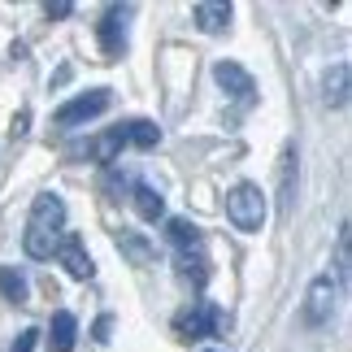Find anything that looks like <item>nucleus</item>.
I'll list each match as a JSON object with an SVG mask.
<instances>
[{"mask_svg": "<svg viewBox=\"0 0 352 352\" xmlns=\"http://www.w3.org/2000/svg\"><path fill=\"white\" fill-rule=\"evenodd\" d=\"M226 218H231L239 231L256 235L265 226V196L256 183H235L231 192H226Z\"/></svg>", "mask_w": 352, "mask_h": 352, "instance_id": "obj_1", "label": "nucleus"}, {"mask_svg": "<svg viewBox=\"0 0 352 352\" xmlns=\"http://www.w3.org/2000/svg\"><path fill=\"white\" fill-rule=\"evenodd\" d=\"M222 327H226L222 309L209 305V300H196L192 309H183V314L174 318V331H179L183 340H213V335H222Z\"/></svg>", "mask_w": 352, "mask_h": 352, "instance_id": "obj_2", "label": "nucleus"}, {"mask_svg": "<svg viewBox=\"0 0 352 352\" xmlns=\"http://www.w3.org/2000/svg\"><path fill=\"white\" fill-rule=\"evenodd\" d=\"M113 104V96H109V87H91V91H83V96H74V100H65L57 113H52V122L57 126H83V122H91V118H100L104 109Z\"/></svg>", "mask_w": 352, "mask_h": 352, "instance_id": "obj_3", "label": "nucleus"}, {"mask_svg": "<svg viewBox=\"0 0 352 352\" xmlns=\"http://www.w3.org/2000/svg\"><path fill=\"white\" fill-rule=\"evenodd\" d=\"M126 18H131V9H122V5H109V9L100 13L96 35H100V52H104L109 61L126 52Z\"/></svg>", "mask_w": 352, "mask_h": 352, "instance_id": "obj_4", "label": "nucleus"}, {"mask_svg": "<svg viewBox=\"0 0 352 352\" xmlns=\"http://www.w3.org/2000/svg\"><path fill=\"white\" fill-rule=\"evenodd\" d=\"M331 309H335V283H331V274H318L309 283V296H305V327L331 322Z\"/></svg>", "mask_w": 352, "mask_h": 352, "instance_id": "obj_5", "label": "nucleus"}, {"mask_svg": "<svg viewBox=\"0 0 352 352\" xmlns=\"http://www.w3.org/2000/svg\"><path fill=\"white\" fill-rule=\"evenodd\" d=\"M57 261L65 265V274L78 278V283H87L91 274H96V261L87 256V248H83V239H78V235H61L57 239Z\"/></svg>", "mask_w": 352, "mask_h": 352, "instance_id": "obj_6", "label": "nucleus"}, {"mask_svg": "<svg viewBox=\"0 0 352 352\" xmlns=\"http://www.w3.org/2000/svg\"><path fill=\"white\" fill-rule=\"evenodd\" d=\"M213 78L226 87V96H235L239 104H252L256 100V83H252V74L243 70V65H235V61H218L213 65Z\"/></svg>", "mask_w": 352, "mask_h": 352, "instance_id": "obj_7", "label": "nucleus"}, {"mask_svg": "<svg viewBox=\"0 0 352 352\" xmlns=\"http://www.w3.org/2000/svg\"><path fill=\"white\" fill-rule=\"evenodd\" d=\"M26 226H35V231H48V235H61V226H65V205H61V196H35V205H31V222Z\"/></svg>", "mask_w": 352, "mask_h": 352, "instance_id": "obj_8", "label": "nucleus"}, {"mask_svg": "<svg viewBox=\"0 0 352 352\" xmlns=\"http://www.w3.org/2000/svg\"><path fill=\"white\" fill-rule=\"evenodd\" d=\"M174 274L192 287H205L209 283V261L200 256V248H187V252H174Z\"/></svg>", "mask_w": 352, "mask_h": 352, "instance_id": "obj_9", "label": "nucleus"}, {"mask_svg": "<svg viewBox=\"0 0 352 352\" xmlns=\"http://www.w3.org/2000/svg\"><path fill=\"white\" fill-rule=\"evenodd\" d=\"M74 340H78V322L74 314H52V327H48V352H74Z\"/></svg>", "mask_w": 352, "mask_h": 352, "instance_id": "obj_10", "label": "nucleus"}, {"mask_svg": "<svg viewBox=\"0 0 352 352\" xmlns=\"http://www.w3.org/2000/svg\"><path fill=\"white\" fill-rule=\"evenodd\" d=\"M192 18H196V26H200L205 35H222L226 26H231V5L205 0V5H196V9H192Z\"/></svg>", "mask_w": 352, "mask_h": 352, "instance_id": "obj_11", "label": "nucleus"}, {"mask_svg": "<svg viewBox=\"0 0 352 352\" xmlns=\"http://www.w3.org/2000/svg\"><path fill=\"white\" fill-rule=\"evenodd\" d=\"M131 196H135V213H140L144 222H157L161 213H166V196H161L157 187H148V183H135V187H131Z\"/></svg>", "mask_w": 352, "mask_h": 352, "instance_id": "obj_12", "label": "nucleus"}, {"mask_svg": "<svg viewBox=\"0 0 352 352\" xmlns=\"http://www.w3.org/2000/svg\"><path fill=\"white\" fill-rule=\"evenodd\" d=\"M296 200V148H283V166H278V209L292 213Z\"/></svg>", "mask_w": 352, "mask_h": 352, "instance_id": "obj_13", "label": "nucleus"}, {"mask_svg": "<svg viewBox=\"0 0 352 352\" xmlns=\"http://www.w3.org/2000/svg\"><path fill=\"white\" fill-rule=\"evenodd\" d=\"M122 148H126V126H113L109 135H100V140H96V144H91V148H87V153H91V157H96V161H100V166H113V161H118V153H122Z\"/></svg>", "mask_w": 352, "mask_h": 352, "instance_id": "obj_14", "label": "nucleus"}, {"mask_svg": "<svg viewBox=\"0 0 352 352\" xmlns=\"http://www.w3.org/2000/svg\"><path fill=\"white\" fill-rule=\"evenodd\" d=\"M348 78H352L348 61H340V65L327 74V104H331V109H344V104H348Z\"/></svg>", "mask_w": 352, "mask_h": 352, "instance_id": "obj_15", "label": "nucleus"}, {"mask_svg": "<svg viewBox=\"0 0 352 352\" xmlns=\"http://www.w3.org/2000/svg\"><path fill=\"white\" fill-rule=\"evenodd\" d=\"M170 243L179 252H187V248H200V226L192 222V218H170Z\"/></svg>", "mask_w": 352, "mask_h": 352, "instance_id": "obj_16", "label": "nucleus"}, {"mask_svg": "<svg viewBox=\"0 0 352 352\" xmlns=\"http://www.w3.org/2000/svg\"><path fill=\"white\" fill-rule=\"evenodd\" d=\"M126 144L131 148H157L161 144V126H157V122L135 118V122H126Z\"/></svg>", "mask_w": 352, "mask_h": 352, "instance_id": "obj_17", "label": "nucleus"}, {"mask_svg": "<svg viewBox=\"0 0 352 352\" xmlns=\"http://www.w3.org/2000/svg\"><path fill=\"white\" fill-rule=\"evenodd\" d=\"M0 296H5V300H13V305L26 300V278H22L13 265H0Z\"/></svg>", "mask_w": 352, "mask_h": 352, "instance_id": "obj_18", "label": "nucleus"}, {"mask_svg": "<svg viewBox=\"0 0 352 352\" xmlns=\"http://www.w3.org/2000/svg\"><path fill=\"white\" fill-rule=\"evenodd\" d=\"M348 243H352V235H348V222L340 226V243H335V274H340V283H348V274H352V252H348Z\"/></svg>", "mask_w": 352, "mask_h": 352, "instance_id": "obj_19", "label": "nucleus"}, {"mask_svg": "<svg viewBox=\"0 0 352 352\" xmlns=\"http://www.w3.org/2000/svg\"><path fill=\"white\" fill-rule=\"evenodd\" d=\"M118 248H122V252H126V256H131V261H135V265H144V261H153V248H148V243H144L140 235H122V239H118Z\"/></svg>", "mask_w": 352, "mask_h": 352, "instance_id": "obj_20", "label": "nucleus"}, {"mask_svg": "<svg viewBox=\"0 0 352 352\" xmlns=\"http://www.w3.org/2000/svg\"><path fill=\"white\" fill-rule=\"evenodd\" d=\"M35 340H39V331H22L18 344H13V352H35Z\"/></svg>", "mask_w": 352, "mask_h": 352, "instance_id": "obj_21", "label": "nucleus"}, {"mask_svg": "<svg viewBox=\"0 0 352 352\" xmlns=\"http://www.w3.org/2000/svg\"><path fill=\"white\" fill-rule=\"evenodd\" d=\"M44 13H48V18H70V13H74V5H65V0H57V5H48Z\"/></svg>", "mask_w": 352, "mask_h": 352, "instance_id": "obj_22", "label": "nucleus"}, {"mask_svg": "<svg viewBox=\"0 0 352 352\" xmlns=\"http://www.w3.org/2000/svg\"><path fill=\"white\" fill-rule=\"evenodd\" d=\"M109 327H113L109 318H100V322H96V344H109Z\"/></svg>", "mask_w": 352, "mask_h": 352, "instance_id": "obj_23", "label": "nucleus"}, {"mask_svg": "<svg viewBox=\"0 0 352 352\" xmlns=\"http://www.w3.org/2000/svg\"><path fill=\"white\" fill-rule=\"evenodd\" d=\"M213 352H218V348H213Z\"/></svg>", "mask_w": 352, "mask_h": 352, "instance_id": "obj_24", "label": "nucleus"}]
</instances>
